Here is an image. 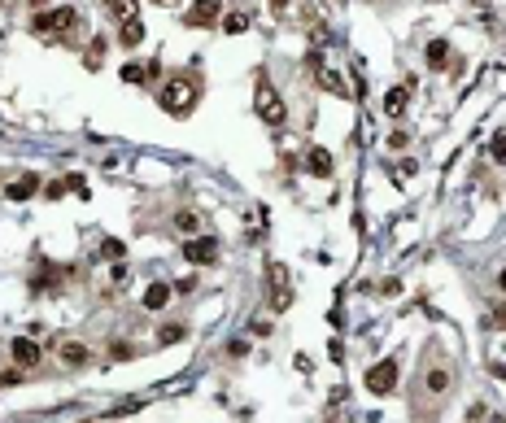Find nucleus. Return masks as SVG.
<instances>
[{"label":"nucleus","instance_id":"obj_20","mask_svg":"<svg viewBox=\"0 0 506 423\" xmlns=\"http://www.w3.org/2000/svg\"><path fill=\"white\" fill-rule=\"evenodd\" d=\"M489 153H493L498 166H506V131H498V136L489 140Z\"/></svg>","mask_w":506,"mask_h":423},{"label":"nucleus","instance_id":"obj_27","mask_svg":"<svg viewBox=\"0 0 506 423\" xmlns=\"http://www.w3.org/2000/svg\"><path fill=\"white\" fill-rule=\"evenodd\" d=\"M271 9H275V13H284V9H288V0H271Z\"/></svg>","mask_w":506,"mask_h":423},{"label":"nucleus","instance_id":"obj_18","mask_svg":"<svg viewBox=\"0 0 506 423\" xmlns=\"http://www.w3.org/2000/svg\"><path fill=\"white\" fill-rule=\"evenodd\" d=\"M445 61H449V44L433 40V44H428V66H445Z\"/></svg>","mask_w":506,"mask_h":423},{"label":"nucleus","instance_id":"obj_16","mask_svg":"<svg viewBox=\"0 0 506 423\" xmlns=\"http://www.w3.org/2000/svg\"><path fill=\"white\" fill-rule=\"evenodd\" d=\"M158 74V61H148V66H122V79L126 83H144V79H153Z\"/></svg>","mask_w":506,"mask_h":423},{"label":"nucleus","instance_id":"obj_29","mask_svg":"<svg viewBox=\"0 0 506 423\" xmlns=\"http://www.w3.org/2000/svg\"><path fill=\"white\" fill-rule=\"evenodd\" d=\"M31 5H35V9H44V5H48V0H31Z\"/></svg>","mask_w":506,"mask_h":423},{"label":"nucleus","instance_id":"obj_26","mask_svg":"<svg viewBox=\"0 0 506 423\" xmlns=\"http://www.w3.org/2000/svg\"><path fill=\"white\" fill-rule=\"evenodd\" d=\"M493 323H498V328H506V306H502V310L493 314Z\"/></svg>","mask_w":506,"mask_h":423},{"label":"nucleus","instance_id":"obj_13","mask_svg":"<svg viewBox=\"0 0 506 423\" xmlns=\"http://www.w3.org/2000/svg\"><path fill=\"white\" fill-rule=\"evenodd\" d=\"M35 192H40V179L35 175H22L18 184H9V201H31Z\"/></svg>","mask_w":506,"mask_h":423},{"label":"nucleus","instance_id":"obj_3","mask_svg":"<svg viewBox=\"0 0 506 423\" xmlns=\"http://www.w3.org/2000/svg\"><path fill=\"white\" fill-rule=\"evenodd\" d=\"M74 22H79V13H74L70 5H61V9H35L31 31L35 35H66V31H74Z\"/></svg>","mask_w":506,"mask_h":423},{"label":"nucleus","instance_id":"obj_30","mask_svg":"<svg viewBox=\"0 0 506 423\" xmlns=\"http://www.w3.org/2000/svg\"><path fill=\"white\" fill-rule=\"evenodd\" d=\"M493 423H502V419H493Z\"/></svg>","mask_w":506,"mask_h":423},{"label":"nucleus","instance_id":"obj_25","mask_svg":"<svg viewBox=\"0 0 506 423\" xmlns=\"http://www.w3.org/2000/svg\"><path fill=\"white\" fill-rule=\"evenodd\" d=\"M9 384H18V371H9V376H0V388H9Z\"/></svg>","mask_w":506,"mask_h":423},{"label":"nucleus","instance_id":"obj_1","mask_svg":"<svg viewBox=\"0 0 506 423\" xmlns=\"http://www.w3.org/2000/svg\"><path fill=\"white\" fill-rule=\"evenodd\" d=\"M196 79H188V74H175V79L162 88V96H158V105L170 114V118H180V114H188L192 105H196Z\"/></svg>","mask_w":506,"mask_h":423},{"label":"nucleus","instance_id":"obj_12","mask_svg":"<svg viewBox=\"0 0 506 423\" xmlns=\"http://www.w3.org/2000/svg\"><path fill=\"white\" fill-rule=\"evenodd\" d=\"M314 83H319L323 92H332V96H349V83L341 79L336 70H319V74H314Z\"/></svg>","mask_w":506,"mask_h":423},{"label":"nucleus","instance_id":"obj_23","mask_svg":"<svg viewBox=\"0 0 506 423\" xmlns=\"http://www.w3.org/2000/svg\"><path fill=\"white\" fill-rule=\"evenodd\" d=\"M100 254H105L110 262H122V254H126V244H122V240H105V244H100Z\"/></svg>","mask_w":506,"mask_h":423},{"label":"nucleus","instance_id":"obj_6","mask_svg":"<svg viewBox=\"0 0 506 423\" xmlns=\"http://www.w3.org/2000/svg\"><path fill=\"white\" fill-rule=\"evenodd\" d=\"M184 258H188L192 266H214V262H218V240H214V236L188 240V244H184Z\"/></svg>","mask_w":506,"mask_h":423},{"label":"nucleus","instance_id":"obj_5","mask_svg":"<svg viewBox=\"0 0 506 423\" xmlns=\"http://www.w3.org/2000/svg\"><path fill=\"white\" fill-rule=\"evenodd\" d=\"M367 388H371L375 397L393 393V388H397V358H380V362L367 371Z\"/></svg>","mask_w":506,"mask_h":423},{"label":"nucleus","instance_id":"obj_8","mask_svg":"<svg viewBox=\"0 0 506 423\" xmlns=\"http://www.w3.org/2000/svg\"><path fill=\"white\" fill-rule=\"evenodd\" d=\"M9 354H13L18 367H40V358H44V354H40V345H35L31 336H18V340L9 345Z\"/></svg>","mask_w":506,"mask_h":423},{"label":"nucleus","instance_id":"obj_7","mask_svg":"<svg viewBox=\"0 0 506 423\" xmlns=\"http://www.w3.org/2000/svg\"><path fill=\"white\" fill-rule=\"evenodd\" d=\"M218 9H223V0H196V5L184 13L188 27H210V22H218Z\"/></svg>","mask_w":506,"mask_h":423},{"label":"nucleus","instance_id":"obj_17","mask_svg":"<svg viewBox=\"0 0 506 423\" xmlns=\"http://www.w3.org/2000/svg\"><path fill=\"white\" fill-rule=\"evenodd\" d=\"M166 302H170V288L166 284H153V288L144 292V310H162Z\"/></svg>","mask_w":506,"mask_h":423},{"label":"nucleus","instance_id":"obj_24","mask_svg":"<svg viewBox=\"0 0 506 423\" xmlns=\"http://www.w3.org/2000/svg\"><path fill=\"white\" fill-rule=\"evenodd\" d=\"M180 336H184V328H180V323H166V328H162V345H175Z\"/></svg>","mask_w":506,"mask_h":423},{"label":"nucleus","instance_id":"obj_9","mask_svg":"<svg viewBox=\"0 0 506 423\" xmlns=\"http://www.w3.org/2000/svg\"><path fill=\"white\" fill-rule=\"evenodd\" d=\"M411 92H415V79H406L401 88H389V92H384V114H389V118L406 114V101H411Z\"/></svg>","mask_w":506,"mask_h":423},{"label":"nucleus","instance_id":"obj_10","mask_svg":"<svg viewBox=\"0 0 506 423\" xmlns=\"http://www.w3.org/2000/svg\"><path fill=\"white\" fill-rule=\"evenodd\" d=\"M449 384H454L449 367H433V371H423V388L433 393V397H445V393H449Z\"/></svg>","mask_w":506,"mask_h":423},{"label":"nucleus","instance_id":"obj_22","mask_svg":"<svg viewBox=\"0 0 506 423\" xmlns=\"http://www.w3.org/2000/svg\"><path fill=\"white\" fill-rule=\"evenodd\" d=\"M175 227H180L184 236H192V232H196V214H192V210H180V214H175Z\"/></svg>","mask_w":506,"mask_h":423},{"label":"nucleus","instance_id":"obj_15","mask_svg":"<svg viewBox=\"0 0 506 423\" xmlns=\"http://www.w3.org/2000/svg\"><path fill=\"white\" fill-rule=\"evenodd\" d=\"M140 40H144V27H140V18H136V22H122V31H118V44H122V48H136Z\"/></svg>","mask_w":506,"mask_h":423},{"label":"nucleus","instance_id":"obj_4","mask_svg":"<svg viewBox=\"0 0 506 423\" xmlns=\"http://www.w3.org/2000/svg\"><path fill=\"white\" fill-rule=\"evenodd\" d=\"M266 275H271V310H288L293 306V275H288V266L284 262H271L266 266Z\"/></svg>","mask_w":506,"mask_h":423},{"label":"nucleus","instance_id":"obj_2","mask_svg":"<svg viewBox=\"0 0 506 423\" xmlns=\"http://www.w3.org/2000/svg\"><path fill=\"white\" fill-rule=\"evenodd\" d=\"M253 109H258V118L266 122V127H280V122L288 118L280 92H275V83L266 79V74H258V88H253Z\"/></svg>","mask_w":506,"mask_h":423},{"label":"nucleus","instance_id":"obj_21","mask_svg":"<svg viewBox=\"0 0 506 423\" xmlns=\"http://www.w3.org/2000/svg\"><path fill=\"white\" fill-rule=\"evenodd\" d=\"M136 9H140L136 0H118V5H114V18H118V22H136Z\"/></svg>","mask_w":506,"mask_h":423},{"label":"nucleus","instance_id":"obj_28","mask_svg":"<svg viewBox=\"0 0 506 423\" xmlns=\"http://www.w3.org/2000/svg\"><path fill=\"white\" fill-rule=\"evenodd\" d=\"M498 288H502V292H506V270H502V280H498Z\"/></svg>","mask_w":506,"mask_h":423},{"label":"nucleus","instance_id":"obj_11","mask_svg":"<svg viewBox=\"0 0 506 423\" xmlns=\"http://www.w3.org/2000/svg\"><path fill=\"white\" fill-rule=\"evenodd\" d=\"M306 170H310V175L314 179H327V175H332V153H327V148H310V153H306Z\"/></svg>","mask_w":506,"mask_h":423},{"label":"nucleus","instance_id":"obj_14","mask_svg":"<svg viewBox=\"0 0 506 423\" xmlns=\"http://www.w3.org/2000/svg\"><path fill=\"white\" fill-rule=\"evenodd\" d=\"M61 362H66V367H83V362H88V345H83V340H66V345H61Z\"/></svg>","mask_w":506,"mask_h":423},{"label":"nucleus","instance_id":"obj_19","mask_svg":"<svg viewBox=\"0 0 506 423\" xmlns=\"http://www.w3.org/2000/svg\"><path fill=\"white\" fill-rule=\"evenodd\" d=\"M223 31H227V35L249 31V18H245V13H227V18H223Z\"/></svg>","mask_w":506,"mask_h":423}]
</instances>
